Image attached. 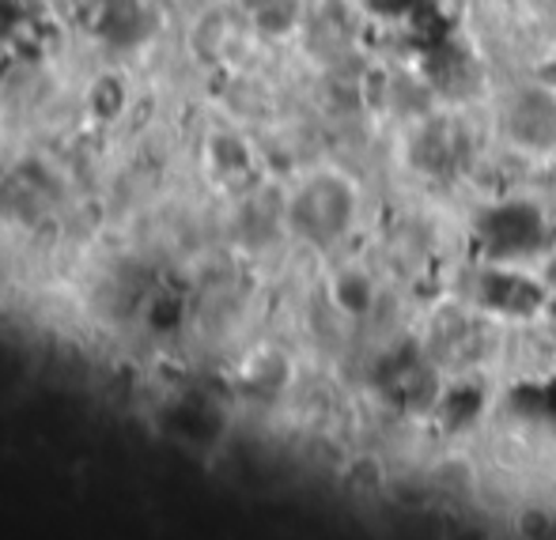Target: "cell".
<instances>
[{
	"label": "cell",
	"mask_w": 556,
	"mask_h": 540,
	"mask_svg": "<svg viewBox=\"0 0 556 540\" xmlns=\"http://www.w3.org/2000/svg\"><path fill=\"white\" fill-rule=\"evenodd\" d=\"M356 219V190L344 175L323 170L300 182L285 201V223L311 246H333Z\"/></svg>",
	"instance_id": "6da1fadb"
},
{
	"label": "cell",
	"mask_w": 556,
	"mask_h": 540,
	"mask_svg": "<svg viewBox=\"0 0 556 540\" xmlns=\"http://www.w3.org/2000/svg\"><path fill=\"white\" fill-rule=\"evenodd\" d=\"M549 239V227L538 205L530 201H500L477 216V246L492 265H515L534 257Z\"/></svg>",
	"instance_id": "7a4b0ae2"
},
{
	"label": "cell",
	"mask_w": 556,
	"mask_h": 540,
	"mask_svg": "<svg viewBox=\"0 0 556 540\" xmlns=\"http://www.w3.org/2000/svg\"><path fill=\"white\" fill-rule=\"evenodd\" d=\"M477 299L484 310L504 318H534L542 307H549V292L534 277H522L511 265H492L477 280Z\"/></svg>",
	"instance_id": "3957f363"
},
{
	"label": "cell",
	"mask_w": 556,
	"mask_h": 540,
	"mask_svg": "<svg viewBox=\"0 0 556 540\" xmlns=\"http://www.w3.org/2000/svg\"><path fill=\"white\" fill-rule=\"evenodd\" d=\"M382 389L390 401H397V409H428L440 401L435 394V371L420 351H405L394 356L382 367Z\"/></svg>",
	"instance_id": "277c9868"
},
{
	"label": "cell",
	"mask_w": 556,
	"mask_h": 540,
	"mask_svg": "<svg viewBox=\"0 0 556 540\" xmlns=\"http://www.w3.org/2000/svg\"><path fill=\"white\" fill-rule=\"evenodd\" d=\"M208 167H213L220 178L247 175V170H250L247 144H242V140H235V137H227V132L213 137V140H208Z\"/></svg>",
	"instance_id": "5b68a950"
},
{
	"label": "cell",
	"mask_w": 556,
	"mask_h": 540,
	"mask_svg": "<svg viewBox=\"0 0 556 540\" xmlns=\"http://www.w3.org/2000/svg\"><path fill=\"white\" fill-rule=\"evenodd\" d=\"M333 295L337 307H344L349 314H364L367 303H371V280L359 277V272H344V277H337Z\"/></svg>",
	"instance_id": "8992f818"
},
{
	"label": "cell",
	"mask_w": 556,
	"mask_h": 540,
	"mask_svg": "<svg viewBox=\"0 0 556 540\" xmlns=\"http://www.w3.org/2000/svg\"><path fill=\"white\" fill-rule=\"evenodd\" d=\"M428 0H364V8L379 20H402V15L420 12Z\"/></svg>",
	"instance_id": "52a82bcc"
},
{
	"label": "cell",
	"mask_w": 556,
	"mask_h": 540,
	"mask_svg": "<svg viewBox=\"0 0 556 540\" xmlns=\"http://www.w3.org/2000/svg\"><path fill=\"white\" fill-rule=\"evenodd\" d=\"M545 80H549L553 88H556V53H553L549 61H545Z\"/></svg>",
	"instance_id": "ba28073f"
}]
</instances>
